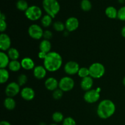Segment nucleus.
I'll return each mask as SVG.
<instances>
[{"label": "nucleus", "instance_id": "f257e3e1", "mask_svg": "<svg viewBox=\"0 0 125 125\" xmlns=\"http://www.w3.org/2000/svg\"><path fill=\"white\" fill-rule=\"evenodd\" d=\"M63 60L59 53L56 51H51L47 54L43 60V66L46 70L54 72L59 70L62 67Z\"/></svg>", "mask_w": 125, "mask_h": 125}, {"label": "nucleus", "instance_id": "f03ea898", "mask_svg": "<svg viewBox=\"0 0 125 125\" xmlns=\"http://www.w3.org/2000/svg\"><path fill=\"white\" fill-rule=\"evenodd\" d=\"M116 106L114 103L111 100H103L98 105L96 114L100 118L103 120L111 118L115 114Z\"/></svg>", "mask_w": 125, "mask_h": 125}, {"label": "nucleus", "instance_id": "7ed1b4c3", "mask_svg": "<svg viewBox=\"0 0 125 125\" xmlns=\"http://www.w3.org/2000/svg\"><path fill=\"white\" fill-rule=\"evenodd\" d=\"M43 7L48 15L55 18L61 9V6L57 0H43Z\"/></svg>", "mask_w": 125, "mask_h": 125}, {"label": "nucleus", "instance_id": "20e7f679", "mask_svg": "<svg viewBox=\"0 0 125 125\" xmlns=\"http://www.w3.org/2000/svg\"><path fill=\"white\" fill-rule=\"evenodd\" d=\"M90 76L93 79H100L104 74L106 69L103 65L100 62L93 63L89 67Z\"/></svg>", "mask_w": 125, "mask_h": 125}, {"label": "nucleus", "instance_id": "39448f33", "mask_svg": "<svg viewBox=\"0 0 125 125\" xmlns=\"http://www.w3.org/2000/svg\"><path fill=\"white\" fill-rule=\"evenodd\" d=\"M28 19L31 21H37L41 18L42 15V9L37 6H31L24 12Z\"/></svg>", "mask_w": 125, "mask_h": 125}, {"label": "nucleus", "instance_id": "423d86ee", "mask_svg": "<svg viewBox=\"0 0 125 125\" xmlns=\"http://www.w3.org/2000/svg\"><path fill=\"white\" fill-rule=\"evenodd\" d=\"M101 89L98 88L85 92L84 95V100L85 102L89 104H94L97 102L100 98V92Z\"/></svg>", "mask_w": 125, "mask_h": 125}, {"label": "nucleus", "instance_id": "0eeeda50", "mask_svg": "<svg viewBox=\"0 0 125 125\" xmlns=\"http://www.w3.org/2000/svg\"><path fill=\"white\" fill-rule=\"evenodd\" d=\"M74 81L70 76L62 77L59 81V88L63 92L72 90L74 87Z\"/></svg>", "mask_w": 125, "mask_h": 125}, {"label": "nucleus", "instance_id": "6e6552de", "mask_svg": "<svg viewBox=\"0 0 125 125\" xmlns=\"http://www.w3.org/2000/svg\"><path fill=\"white\" fill-rule=\"evenodd\" d=\"M28 32L29 36L34 40H40L43 36L44 31L37 24H31L28 28Z\"/></svg>", "mask_w": 125, "mask_h": 125}, {"label": "nucleus", "instance_id": "1a4fd4ad", "mask_svg": "<svg viewBox=\"0 0 125 125\" xmlns=\"http://www.w3.org/2000/svg\"><path fill=\"white\" fill-rule=\"evenodd\" d=\"M20 92V85L18 84V83L15 82L9 83L5 89V93L7 97H14L17 96Z\"/></svg>", "mask_w": 125, "mask_h": 125}, {"label": "nucleus", "instance_id": "9d476101", "mask_svg": "<svg viewBox=\"0 0 125 125\" xmlns=\"http://www.w3.org/2000/svg\"><path fill=\"white\" fill-rule=\"evenodd\" d=\"M79 68L80 67L78 62L73 61H68L64 65L65 72L68 75H74L78 74Z\"/></svg>", "mask_w": 125, "mask_h": 125}, {"label": "nucleus", "instance_id": "9b49d317", "mask_svg": "<svg viewBox=\"0 0 125 125\" xmlns=\"http://www.w3.org/2000/svg\"><path fill=\"white\" fill-rule=\"evenodd\" d=\"M11 39L10 37L5 33H1L0 35V50L1 51H8L10 48Z\"/></svg>", "mask_w": 125, "mask_h": 125}, {"label": "nucleus", "instance_id": "f8f14e48", "mask_svg": "<svg viewBox=\"0 0 125 125\" xmlns=\"http://www.w3.org/2000/svg\"><path fill=\"white\" fill-rule=\"evenodd\" d=\"M65 29L68 32H73L76 30L79 25V21L77 18L71 17L67 18L65 23Z\"/></svg>", "mask_w": 125, "mask_h": 125}, {"label": "nucleus", "instance_id": "ddd939ff", "mask_svg": "<svg viewBox=\"0 0 125 125\" xmlns=\"http://www.w3.org/2000/svg\"><path fill=\"white\" fill-rule=\"evenodd\" d=\"M20 95L22 98L26 101H31L35 97V91L31 87H26L21 90Z\"/></svg>", "mask_w": 125, "mask_h": 125}, {"label": "nucleus", "instance_id": "4468645a", "mask_svg": "<svg viewBox=\"0 0 125 125\" xmlns=\"http://www.w3.org/2000/svg\"><path fill=\"white\" fill-rule=\"evenodd\" d=\"M45 86L50 91H54L59 88V81L54 77H50L45 81Z\"/></svg>", "mask_w": 125, "mask_h": 125}, {"label": "nucleus", "instance_id": "2eb2a0df", "mask_svg": "<svg viewBox=\"0 0 125 125\" xmlns=\"http://www.w3.org/2000/svg\"><path fill=\"white\" fill-rule=\"evenodd\" d=\"M93 85H94V79L90 76L81 79L80 83L81 88L85 92L91 90Z\"/></svg>", "mask_w": 125, "mask_h": 125}, {"label": "nucleus", "instance_id": "dca6fc26", "mask_svg": "<svg viewBox=\"0 0 125 125\" xmlns=\"http://www.w3.org/2000/svg\"><path fill=\"white\" fill-rule=\"evenodd\" d=\"M46 72H47L46 69L44 66L42 65L35 66V68L33 70V74L34 77L39 80L43 79L45 78L46 75Z\"/></svg>", "mask_w": 125, "mask_h": 125}, {"label": "nucleus", "instance_id": "f3484780", "mask_svg": "<svg viewBox=\"0 0 125 125\" xmlns=\"http://www.w3.org/2000/svg\"><path fill=\"white\" fill-rule=\"evenodd\" d=\"M21 67L26 70H34L35 68V62L30 57H24L21 61Z\"/></svg>", "mask_w": 125, "mask_h": 125}, {"label": "nucleus", "instance_id": "a211bd4d", "mask_svg": "<svg viewBox=\"0 0 125 125\" xmlns=\"http://www.w3.org/2000/svg\"><path fill=\"white\" fill-rule=\"evenodd\" d=\"M39 50L40 51H42L46 54L51 52V43L50 40L43 39L42 41H41L39 45Z\"/></svg>", "mask_w": 125, "mask_h": 125}, {"label": "nucleus", "instance_id": "6ab92c4d", "mask_svg": "<svg viewBox=\"0 0 125 125\" xmlns=\"http://www.w3.org/2000/svg\"><path fill=\"white\" fill-rule=\"evenodd\" d=\"M10 58L7 54L3 51L0 52V68H6L10 63Z\"/></svg>", "mask_w": 125, "mask_h": 125}, {"label": "nucleus", "instance_id": "aec40b11", "mask_svg": "<svg viewBox=\"0 0 125 125\" xmlns=\"http://www.w3.org/2000/svg\"><path fill=\"white\" fill-rule=\"evenodd\" d=\"M4 106L6 109L12 111L16 107V101L12 97H7L4 100Z\"/></svg>", "mask_w": 125, "mask_h": 125}, {"label": "nucleus", "instance_id": "412c9836", "mask_svg": "<svg viewBox=\"0 0 125 125\" xmlns=\"http://www.w3.org/2000/svg\"><path fill=\"white\" fill-rule=\"evenodd\" d=\"M105 14L108 18L111 19H115L117 18L118 10L114 6H109L105 10Z\"/></svg>", "mask_w": 125, "mask_h": 125}, {"label": "nucleus", "instance_id": "4be33fe9", "mask_svg": "<svg viewBox=\"0 0 125 125\" xmlns=\"http://www.w3.org/2000/svg\"><path fill=\"white\" fill-rule=\"evenodd\" d=\"M7 55L11 61H16L20 57V52L17 49L15 48H10L7 51Z\"/></svg>", "mask_w": 125, "mask_h": 125}, {"label": "nucleus", "instance_id": "5701e85b", "mask_svg": "<svg viewBox=\"0 0 125 125\" xmlns=\"http://www.w3.org/2000/svg\"><path fill=\"white\" fill-rule=\"evenodd\" d=\"M8 68L12 72H18L21 69V68H22L21 65V62H19L18 60H16V61H11L10 62L9 64Z\"/></svg>", "mask_w": 125, "mask_h": 125}, {"label": "nucleus", "instance_id": "b1692460", "mask_svg": "<svg viewBox=\"0 0 125 125\" xmlns=\"http://www.w3.org/2000/svg\"><path fill=\"white\" fill-rule=\"evenodd\" d=\"M9 79V73L6 68H0V83L5 84Z\"/></svg>", "mask_w": 125, "mask_h": 125}, {"label": "nucleus", "instance_id": "393cba45", "mask_svg": "<svg viewBox=\"0 0 125 125\" xmlns=\"http://www.w3.org/2000/svg\"><path fill=\"white\" fill-rule=\"evenodd\" d=\"M52 23V18L49 15H45L41 19L42 25L44 28H48Z\"/></svg>", "mask_w": 125, "mask_h": 125}, {"label": "nucleus", "instance_id": "a878e982", "mask_svg": "<svg viewBox=\"0 0 125 125\" xmlns=\"http://www.w3.org/2000/svg\"><path fill=\"white\" fill-rule=\"evenodd\" d=\"M64 116H63V114L61 112H54L52 115V120L55 123H59L61 122H63V120H64Z\"/></svg>", "mask_w": 125, "mask_h": 125}, {"label": "nucleus", "instance_id": "bb28decb", "mask_svg": "<svg viewBox=\"0 0 125 125\" xmlns=\"http://www.w3.org/2000/svg\"><path fill=\"white\" fill-rule=\"evenodd\" d=\"M16 6L18 10L25 12L28 9V4L26 0H18L16 3Z\"/></svg>", "mask_w": 125, "mask_h": 125}, {"label": "nucleus", "instance_id": "cd10ccee", "mask_svg": "<svg viewBox=\"0 0 125 125\" xmlns=\"http://www.w3.org/2000/svg\"><path fill=\"white\" fill-rule=\"evenodd\" d=\"M92 7V5L90 0H82L81 2V8L83 10L88 12L91 10Z\"/></svg>", "mask_w": 125, "mask_h": 125}, {"label": "nucleus", "instance_id": "c85d7f7f", "mask_svg": "<svg viewBox=\"0 0 125 125\" xmlns=\"http://www.w3.org/2000/svg\"><path fill=\"white\" fill-rule=\"evenodd\" d=\"M53 28L57 32H62L65 29V25L61 21H56L53 23Z\"/></svg>", "mask_w": 125, "mask_h": 125}, {"label": "nucleus", "instance_id": "c756f323", "mask_svg": "<svg viewBox=\"0 0 125 125\" xmlns=\"http://www.w3.org/2000/svg\"><path fill=\"white\" fill-rule=\"evenodd\" d=\"M78 76L82 79L85 77H87L90 76V73H89V69L87 67H81L79 68L78 73Z\"/></svg>", "mask_w": 125, "mask_h": 125}, {"label": "nucleus", "instance_id": "7c9ffc66", "mask_svg": "<svg viewBox=\"0 0 125 125\" xmlns=\"http://www.w3.org/2000/svg\"><path fill=\"white\" fill-rule=\"evenodd\" d=\"M52 98L56 100H61L63 95V92L59 88L57 89L52 92Z\"/></svg>", "mask_w": 125, "mask_h": 125}, {"label": "nucleus", "instance_id": "2f4dec72", "mask_svg": "<svg viewBox=\"0 0 125 125\" xmlns=\"http://www.w3.org/2000/svg\"><path fill=\"white\" fill-rule=\"evenodd\" d=\"M28 77L26 74H21L20 75L18 76V79H17V83L21 87L25 85L27 82H28Z\"/></svg>", "mask_w": 125, "mask_h": 125}, {"label": "nucleus", "instance_id": "473e14b6", "mask_svg": "<svg viewBox=\"0 0 125 125\" xmlns=\"http://www.w3.org/2000/svg\"><path fill=\"white\" fill-rule=\"evenodd\" d=\"M117 18L119 19L120 20L125 21V6L120 7L118 10Z\"/></svg>", "mask_w": 125, "mask_h": 125}, {"label": "nucleus", "instance_id": "72a5a7b5", "mask_svg": "<svg viewBox=\"0 0 125 125\" xmlns=\"http://www.w3.org/2000/svg\"><path fill=\"white\" fill-rule=\"evenodd\" d=\"M62 125H76V122L73 118L68 117L64 118L62 122Z\"/></svg>", "mask_w": 125, "mask_h": 125}, {"label": "nucleus", "instance_id": "f704fd0d", "mask_svg": "<svg viewBox=\"0 0 125 125\" xmlns=\"http://www.w3.org/2000/svg\"><path fill=\"white\" fill-rule=\"evenodd\" d=\"M52 37H53V34H52V32L50 30L44 31L43 36V37L44 38V39L50 40V39H52Z\"/></svg>", "mask_w": 125, "mask_h": 125}, {"label": "nucleus", "instance_id": "c9c22d12", "mask_svg": "<svg viewBox=\"0 0 125 125\" xmlns=\"http://www.w3.org/2000/svg\"><path fill=\"white\" fill-rule=\"evenodd\" d=\"M7 27V25L6 20H0V31L1 33H3V32H4L6 30Z\"/></svg>", "mask_w": 125, "mask_h": 125}, {"label": "nucleus", "instance_id": "e433bc0d", "mask_svg": "<svg viewBox=\"0 0 125 125\" xmlns=\"http://www.w3.org/2000/svg\"><path fill=\"white\" fill-rule=\"evenodd\" d=\"M46 55H47V54L45 53V52H42V51H39V53H38V57H39V58H40V59H43L44 60L45 59V58L46 57Z\"/></svg>", "mask_w": 125, "mask_h": 125}, {"label": "nucleus", "instance_id": "4c0bfd02", "mask_svg": "<svg viewBox=\"0 0 125 125\" xmlns=\"http://www.w3.org/2000/svg\"><path fill=\"white\" fill-rule=\"evenodd\" d=\"M0 125H12L8 121L2 120L0 122Z\"/></svg>", "mask_w": 125, "mask_h": 125}, {"label": "nucleus", "instance_id": "58836bf2", "mask_svg": "<svg viewBox=\"0 0 125 125\" xmlns=\"http://www.w3.org/2000/svg\"><path fill=\"white\" fill-rule=\"evenodd\" d=\"M121 34L123 37L125 38V25L122 28V30H121Z\"/></svg>", "mask_w": 125, "mask_h": 125}, {"label": "nucleus", "instance_id": "ea45409f", "mask_svg": "<svg viewBox=\"0 0 125 125\" xmlns=\"http://www.w3.org/2000/svg\"><path fill=\"white\" fill-rule=\"evenodd\" d=\"M0 20H6V15L5 14L2 13V12L0 14Z\"/></svg>", "mask_w": 125, "mask_h": 125}, {"label": "nucleus", "instance_id": "a19ab883", "mask_svg": "<svg viewBox=\"0 0 125 125\" xmlns=\"http://www.w3.org/2000/svg\"><path fill=\"white\" fill-rule=\"evenodd\" d=\"M123 85L125 87V76L124 77V78L123 79Z\"/></svg>", "mask_w": 125, "mask_h": 125}, {"label": "nucleus", "instance_id": "79ce46f5", "mask_svg": "<svg viewBox=\"0 0 125 125\" xmlns=\"http://www.w3.org/2000/svg\"><path fill=\"white\" fill-rule=\"evenodd\" d=\"M49 125H58L57 124H56V123H52V124H50Z\"/></svg>", "mask_w": 125, "mask_h": 125}]
</instances>
